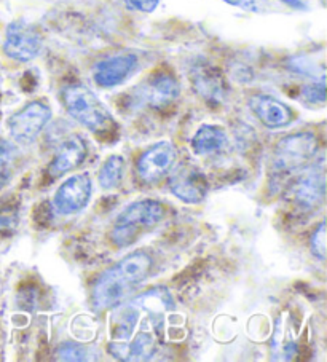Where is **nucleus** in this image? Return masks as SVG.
Listing matches in <instances>:
<instances>
[{
  "instance_id": "nucleus-1",
  "label": "nucleus",
  "mask_w": 327,
  "mask_h": 362,
  "mask_svg": "<svg viewBox=\"0 0 327 362\" xmlns=\"http://www.w3.org/2000/svg\"><path fill=\"white\" fill-rule=\"evenodd\" d=\"M150 268L152 257L142 251L128 254L114 267L107 268L93 287L91 302L94 310L105 311L123 303L149 276Z\"/></svg>"
},
{
  "instance_id": "nucleus-2",
  "label": "nucleus",
  "mask_w": 327,
  "mask_h": 362,
  "mask_svg": "<svg viewBox=\"0 0 327 362\" xmlns=\"http://www.w3.org/2000/svg\"><path fill=\"white\" fill-rule=\"evenodd\" d=\"M61 98L67 114L91 133L101 137L114 134L117 129L115 120L88 86L80 83L67 85L61 91Z\"/></svg>"
},
{
  "instance_id": "nucleus-3",
  "label": "nucleus",
  "mask_w": 327,
  "mask_h": 362,
  "mask_svg": "<svg viewBox=\"0 0 327 362\" xmlns=\"http://www.w3.org/2000/svg\"><path fill=\"white\" fill-rule=\"evenodd\" d=\"M165 217V208L155 199H142L130 204L122 214L117 217V222L112 228V241L118 247L133 245L137 236L149 228H154Z\"/></svg>"
},
{
  "instance_id": "nucleus-4",
  "label": "nucleus",
  "mask_w": 327,
  "mask_h": 362,
  "mask_svg": "<svg viewBox=\"0 0 327 362\" xmlns=\"http://www.w3.org/2000/svg\"><path fill=\"white\" fill-rule=\"evenodd\" d=\"M318 137L313 133H295L281 139L275 147L273 171L278 174H291L305 168L316 157Z\"/></svg>"
},
{
  "instance_id": "nucleus-5",
  "label": "nucleus",
  "mask_w": 327,
  "mask_h": 362,
  "mask_svg": "<svg viewBox=\"0 0 327 362\" xmlns=\"http://www.w3.org/2000/svg\"><path fill=\"white\" fill-rule=\"evenodd\" d=\"M52 118V109L43 101H30L8 118L11 137L20 144H33Z\"/></svg>"
},
{
  "instance_id": "nucleus-6",
  "label": "nucleus",
  "mask_w": 327,
  "mask_h": 362,
  "mask_svg": "<svg viewBox=\"0 0 327 362\" xmlns=\"http://www.w3.org/2000/svg\"><path fill=\"white\" fill-rule=\"evenodd\" d=\"M43 39L40 30L26 21H13L8 24L4 40V53L10 59L28 62L37 58L42 49Z\"/></svg>"
},
{
  "instance_id": "nucleus-7",
  "label": "nucleus",
  "mask_w": 327,
  "mask_h": 362,
  "mask_svg": "<svg viewBox=\"0 0 327 362\" xmlns=\"http://www.w3.org/2000/svg\"><path fill=\"white\" fill-rule=\"evenodd\" d=\"M326 195L324 168L319 165L305 166L291 185L292 202L304 211L316 209Z\"/></svg>"
},
{
  "instance_id": "nucleus-8",
  "label": "nucleus",
  "mask_w": 327,
  "mask_h": 362,
  "mask_svg": "<svg viewBox=\"0 0 327 362\" xmlns=\"http://www.w3.org/2000/svg\"><path fill=\"white\" fill-rule=\"evenodd\" d=\"M180 86L178 78L169 72H155L136 90L137 103L150 109L163 110L179 98Z\"/></svg>"
},
{
  "instance_id": "nucleus-9",
  "label": "nucleus",
  "mask_w": 327,
  "mask_h": 362,
  "mask_svg": "<svg viewBox=\"0 0 327 362\" xmlns=\"http://www.w3.org/2000/svg\"><path fill=\"white\" fill-rule=\"evenodd\" d=\"M178 152L171 142H156L137 160V176L146 184H155L173 171Z\"/></svg>"
},
{
  "instance_id": "nucleus-10",
  "label": "nucleus",
  "mask_w": 327,
  "mask_h": 362,
  "mask_svg": "<svg viewBox=\"0 0 327 362\" xmlns=\"http://www.w3.org/2000/svg\"><path fill=\"white\" fill-rule=\"evenodd\" d=\"M91 197V179L88 174H77L61 184L54 193L53 206L59 216L77 214L85 208Z\"/></svg>"
},
{
  "instance_id": "nucleus-11",
  "label": "nucleus",
  "mask_w": 327,
  "mask_h": 362,
  "mask_svg": "<svg viewBox=\"0 0 327 362\" xmlns=\"http://www.w3.org/2000/svg\"><path fill=\"white\" fill-rule=\"evenodd\" d=\"M192 86L197 95L205 99L207 104L219 105L227 98V82L219 69L207 62H198L190 72Z\"/></svg>"
},
{
  "instance_id": "nucleus-12",
  "label": "nucleus",
  "mask_w": 327,
  "mask_h": 362,
  "mask_svg": "<svg viewBox=\"0 0 327 362\" xmlns=\"http://www.w3.org/2000/svg\"><path fill=\"white\" fill-rule=\"evenodd\" d=\"M137 67V56L120 53L96 62L93 67V78L101 88H114L122 85Z\"/></svg>"
},
{
  "instance_id": "nucleus-13",
  "label": "nucleus",
  "mask_w": 327,
  "mask_h": 362,
  "mask_svg": "<svg viewBox=\"0 0 327 362\" xmlns=\"http://www.w3.org/2000/svg\"><path fill=\"white\" fill-rule=\"evenodd\" d=\"M156 330V329H155ZM149 329H139L123 343L110 341L109 351L115 359L120 361H149L156 351V332Z\"/></svg>"
},
{
  "instance_id": "nucleus-14",
  "label": "nucleus",
  "mask_w": 327,
  "mask_h": 362,
  "mask_svg": "<svg viewBox=\"0 0 327 362\" xmlns=\"http://www.w3.org/2000/svg\"><path fill=\"white\" fill-rule=\"evenodd\" d=\"M249 109L259 122L270 129L285 128L294 120V110L280 99L268 95H254L249 98Z\"/></svg>"
},
{
  "instance_id": "nucleus-15",
  "label": "nucleus",
  "mask_w": 327,
  "mask_h": 362,
  "mask_svg": "<svg viewBox=\"0 0 327 362\" xmlns=\"http://www.w3.org/2000/svg\"><path fill=\"white\" fill-rule=\"evenodd\" d=\"M171 193L184 203H201L206 197L207 184L203 174L192 166H180L169 177Z\"/></svg>"
},
{
  "instance_id": "nucleus-16",
  "label": "nucleus",
  "mask_w": 327,
  "mask_h": 362,
  "mask_svg": "<svg viewBox=\"0 0 327 362\" xmlns=\"http://www.w3.org/2000/svg\"><path fill=\"white\" fill-rule=\"evenodd\" d=\"M86 142L84 137L80 136H71L66 141L61 142V146L56 151L54 157L50 163L48 171L53 177L62 176L69 171L75 170V168L81 165V161L86 157Z\"/></svg>"
},
{
  "instance_id": "nucleus-17",
  "label": "nucleus",
  "mask_w": 327,
  "mask_h": 362,
  "mask_svg": "<svg viewBox=\"0 0 327 362\" xmlns=\"http://www.w3.org/2000/svg\"><path fill=\"white\" fill-rule=\"evenodd\" d=\"M227 144V133L216 124H203L192 139V148L197 155H212L221 152Z\"/></svg>"
},
{
  "instance_id": "nucleus-18",
  "label": "nucleus",
  "mask_w": 327,
  "mask_h": 362,
  "mask_svg": "<svg viewBox=\"0 0 327 362\" xmlns=\"http://www.w3.org/2000/svg\"><path fill=\"white\" fill-rule=\"evenodd\" d=\"M125 171V160L120 155H112L104 161V165L99 170V185L104 190L117 189L122 184Z\"/></svg>"
},
{
  "instance_id": "nucleus-19",
  "label": "nucleus",
  "mask_w": 327,
  "mask_h": 362,
  "mask_svg": "<svg viewBox=\"0 0 327 362\" xmlns=\"http://www.w3.org/2000/svg\"><path fill=\"white\" fill-rule=\"evenodd\" d=\"M18 151L13 142L0 139V189L8 184L16 168Z\"/></svg>"
},
{
  "instance_id": "nucleus-20",
  "label": "nucleus",
  "mask_w": 327,
  "mask_h": 362,
  "mask_svg": "<svg viewBox=\"0 0 327 362\" xmlns=\"http://www.w3.org/2000/svg\"><path fill=\"white\" fill-rule=\"evenodd\" d=\"M58 358L61 361H74V362L91 359L90 349L84 345H80V343H75V341L62 343L58 349Z\"/></svg>"
},
{
  "instance_id": "nucleus-21",
  "label": "nucleus",
  "mask_w": 327,
  "mask_h": 362,
  "mask_svg": "<svg viewBox=\"0 0 327 362\" xmlns=\"http://www.w3.org/2000/svg\"><path fill=\"white\" fill-rule=\"evenodd\" d=\"M302 96L305 98L306 103L311 104H324L326 103V83L324 76L319 78V82H314L311 85H305L302 90Z\"/></svg>"
},
{
  "instance_id": "nucleus-22",
  "label": "nucleus",
  "mask_w": 327,
  "mask_h": 362,
  "mask_svg": "<svg viewBox=\"0 0 327 362\" xmlns=\"http://www.w3.org/2000/svg\"><path fill=\"white\" fill-rule=\"evenodd\" d=\"M310 247L311 252L316 255L318 259H326V226L324 222H321L318 228L314 230L311 238H310Z\"/></svg>"
},
{
  "instance_id": "nucleus-23",
  "label": "nucleus",
  "mask_w": 327,
  "mask_h": 362,
  "mask_svg": "<svg viewBox=\"0 0 327 362\" xmlns=\"http://www.w3.org/2000/svg\"><path fill=\"white\" fill-rule=\"evenodd\" d=\"M224 2L244 11H253V13H263V11L272 8L268 0H224Z\"/></svg>"
},
{
  "instance_id": "nucleus-24",
  "label": "nucleus",
  "mask_w": 327,
  "mask_h": 362,
  "mask_svg": "<svg viewBox=\"0 0 327 362\" xmlns=\"http://www.w3.org/2000/svg\"><path fill=\"white\" fill-rule=\"evenodd\" d=\"M18 226V214L16 209L10 208V206H2L0 208V233L13 230Z\"/></svg>"
},
{
  "instance_id": "nucleus-25",
  "label": "nucleus",
  "mask_w": 327,
  "mask_h": 362,
  "mask_svg": "<svg viewBox=\"0 0 327 362\" xmlns=\"http://www.w3.org/2000/svg\"><path fill=\"white\" fill-rule=\"evenodd\" d=\"M125 5L133 11H141V13H152L159 7L160 0H123Z\"/></svg>"
},
{
  "instance_id": "nucleus-26",
  "label": "nucleus",
  "mask_w": 327,
  "mask_h": 362,
  "mask_svg": "<svg viewBox=\"0 0 327 362\" xmlns=\"http://www.w3.org/2000/svg\"><path fill=\"white\" fill-rule=\"evenodd\" d=\"M281 2L289 5V7H292V8H297V10L305 8V4L302 2V0H281Z\"/></svg>"
}]
</instances>
